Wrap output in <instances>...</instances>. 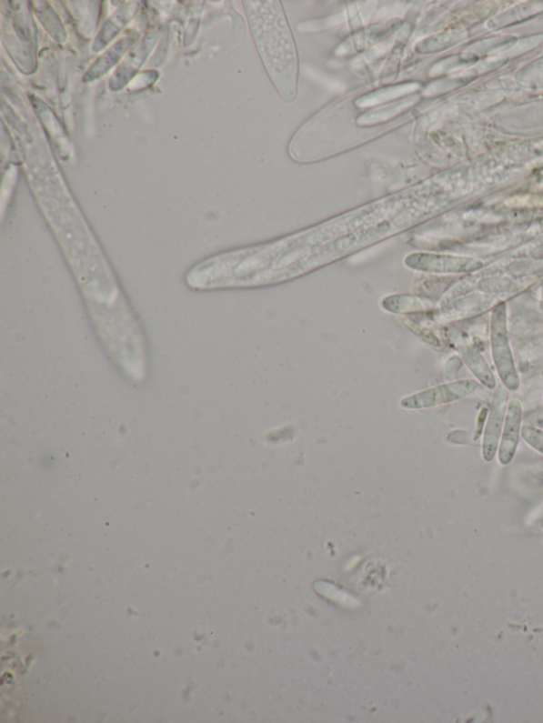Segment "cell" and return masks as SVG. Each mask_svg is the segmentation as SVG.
<instances>
[{
    "label": "cell",
    "instance_id": "obj_5",
    "mask_svg": "<svg viewBox=\"0 0 543 723\" xmlns=\"http://www.w3.org/2000/svg\"><path fill=\"white\" fill-rule=\"evenodd\" d=\"M461 353L463 355L464 360L466 363L469 365V367L474 374L477 375L478 379H480L485 386H488L490 388L495 387L496 381L493 374L490 373V370L482 359V356L477 353V350L469 346V345H465L463 346Z\"/></svg>",
    "mask_w": 543,
    "mask_h": 723
},
{
    "label": "cell",
    "instance_id": "obj_4",
    "mask_svg": "<svg viewBox=\"0 0 543 723\" xmlns=\"http://www.w3.org/2000/svg\"><path fill=\"white\" fill-rule=\"evenodd\" d=\"M522 407L518 400L509 403L504 421L503 432L500 441L499 460L502 465L512 462L517 447L519 445L521 434Z\"/></svg>",
    "mask_w": 543,
    "mask_h": 723
},
{
    "label": "cell",
    "instance_id": "obj_1",
    "mask_svg": "<svg viewBox=\"0 0 543 723\" xmlns=\"http://www.w3.org/2000/svg\"><path fill=\"white\" fill-rule=\"evenodd\" d=\"M255 42L267 74L286 101L296 99L298 57L290 25L279 2L246 3Z\"/></svg>",
    "mask_w": 543,
    "mask_h": 723
},
{
    "label": "cell",
    "instance_id": "obj_6",
    "mask_svg": "<svg viewBox=\"0 0 543 723\" xmlns=\"http://www.w3.org/2000/svg\"><path fill=\"white\" fill-rule=\"evenodd\" d=\"M521 437L535 450L543 454V432L533 427H523Z\"/></svg>",
    "mask_w": 543,
    "mask_h": 723
},
{
    "label": "cell",
    "instance_id": "obj_2",
    "mask_svg": "<svg viewBox=\"0 0 543 723\" xmlns=\"http://www.w3.org/2000/svg\"><path fill=\"white\" fill-rule=\"evenodd\" d=\"M502 313L500 312V315L494 318L491 326V344H493L496 367L503 383L508 388L515 390L519 387V377L517 376L513 356L510 354L506 318Z\"/></svg>",
    "mask_w": 543,
    "mask_h": 723
},
{
    "label": "cell",
    "instance_id": "obj_3",
    "mask_svg": "<svg viewBox=\"0 0 543 723\" xmlns=\"http://www.w3.org/2000/svg\"><path fill=\"white\" fill-rule=\"evenodd\" d=\"M506 409L507 393L500 389L495 397L493 406H491L484 433L483 458L487 462L494 460L498 449H499L504 421H506Z\"/></svg>",
    "mask_w": 543,
    "mask_h": 723
}]
</instances>
